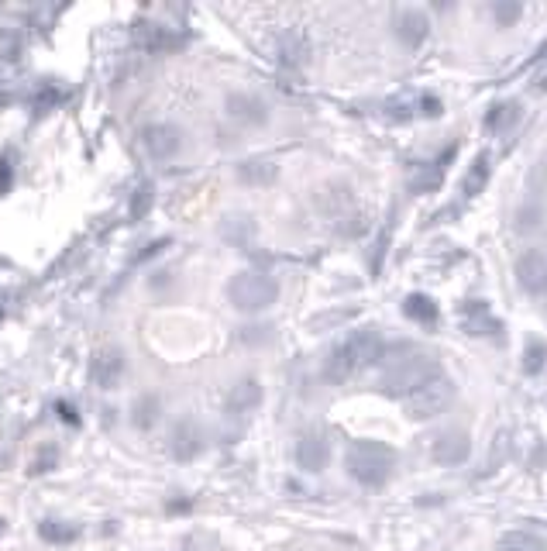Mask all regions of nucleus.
I'll return each instance as SVG.
<instances>
[{
  "label": "nucleus",
  "instance_id": "obj_1",
  "mask_svg": "<svg viewBox=\"0 0 547 551\" xmlns=\"http://www.w3.org/2000/svg\"><path fill=\"white\" fill-rule=\"evenodd\" d=\"M434 376H441L437 369V359L424 348H413V345H396V348H386L382 355V376H379V390L386 397H396V400H406L427 386Z\"/></svg>",
  "mask_w": 547,
  "mask_h": 551
},
{
  "label": "nucleus",
  "instance_id": "obj_2",
  "mask_svg": "<svg viewBox=\"0 0 547 551\" xmlns=\"http://www.w3.org/2000/svg\"><path fill=\"white\" fill-rule=\"evenodd\" d=\"M382 355H386V341L379 331H358L331 352V359L324 362V379L327 383H348L355 372L379 366Z\"/></svg>",
  "mask_w": 547,
  "mask_h": 551
},
{
  "label": "nucleus",
  "instance_id": "obj_3",
  "mask_svg": "<svg viewBox=\"0 0 547 551\" xmlns=\"http://www.w3.org/2000/svg\"><path fill=\"white\" fill-rule=\"evenodd\" d=\"M396 465V452L382 441H355L345 455V469L348 476L355 479L358 486H369V490H379V486L389 483Z\"/></svg>",
  "mask_w": 547,
  "mask_h": 551
},
{
  "label": "nucleus",
  "instance_id": "obj_4",
  "mask_svg": "<svg viewBox=\"0 0 547 551\" xmlns=\"http://www.w3.org/2000/svg\"><path fill=\"white\" fill-rule=\"evenodd\" d=\"M228 297L245 314H259V310H269L279 300V283L269 273L245 269V273H238L228 283Z\"/></svg>",
  "mask_w": 547,
  "mask_h": 551
},
{
  "label": "nucleus",
  "instance_id": "obj_5",
  "mask_svg": "<svg viewBox=\"0 0 547 551\" xmlns=\"http://www.w3.org/2000/svg\"><path fill=\"white\" fill-rule=\"evenodd\" d=\"M451 403H455V383L441 372V376H434L427 386H420L413 397H406L403 407L410 421H431V417L444 414Z\"/></svg>",
  "mask_w": 547,
  "mask_h": 551
},
{
  "label": "nucleus",
  "instance_id": "obj_6",
  "mask_svg": "<svg viewBox=\"0 0 547 551\" xmlns=\"http://www.w3.org/2000/svg\"><path fill=\"white\" fill-rule=\"evenodd\" d=\"M517 286L530 297H547V252L530 248L517 259Z\"/></svg>",
  "mask_w": 547,
  "mask_h": 551
},
{
  "label": "nucleus",
  "instance_id": "obj_7",
  "mask_svg": "<svg viewBox=\"0 0 547 551\" xmlns=\"http://www.w3.org/2000/svg\"><path fill=\"white\" fill-rule=\"evenodd\" d=\"M327 462H331V441H327L324 431H307L296 441V465L303 472H324Z\"/></svg>",
  "mask_w": 547,
  "mask_h": 551
},
{
  "label": "nucleus",
  "instance_id": "obj_8",
  "mask_svg": "<svg viewBox=\"0 0 547 551\" xmlns=\"http://www.w3.org/2000/svg\"><path fill=\"white\" fill-rule=\"evenodd\" d=\"M468 452H472V434L468 431H461V428H448V431H441L434 438V445H431V455H434V462L437 465H461L468 459Z\"/></svg>",
  "mask_w": 547,
  "mask_h": 551
},
{
  "label": "nucleus",
  "instance_id": "obj_9",
  "mask_svg": "<svg viewBox=\"0 0 547 551\" xmlns=\"http://www.w3.org/2000/svg\"><path fill=\"white\" fill-rule=\"evenodd\" d=\"M228 111H231V118L238 124H245V128H262V124H269V104H265L259 93H234L228 100Z\"/></svg>",
  "mask_w": 547,
  "mask_h": 551
},
{
  "label": "nucleus",
  "instance_id": "obj_10",
  "mask_svg": "<svg viewBox=\"0 0 547 551\" xmlns=\"http://www.w3.org/2000/svg\"><path fill=\"white\" fill-rule=\"evenodd\" d=\"M427 35H431V18L424 11H417V7H410V11H403L396 18V38L406 49H420L427 42Z\"/></svg>",
  "mask_w": 547,
  "mask_h": 551
},
{
  "label": "nucleus",
  "instance_id": "obj_11",
  "mask_svg": "<svg viewBox=\"0 0 547 551\" xmlns=\"http://www.w3.org/2000/svg\"><path fill=\"white\" fill-rule=\"evenodd\" d=\"M228 407L234 410V414H252V410H259L262 407V383L259 379H252V376L238 379L228 393Z\"/></svg>",
  "mask_w": 547,
  "mask_h": 551
},
{
  "label": "nucleus",
  "instance_id": "obj_12",
  "mask_svg": "<svg viewBox=\"0 0 547 551\" xmlns=\"http://www.w3.org/2000/svg\"><path fill=\"white\" fill-rule=\"evenodd\" d=\"M145 145L152 155H159V159H169V155L179 152V131L173 124H152V128L145 131Z\"/></svg>",
  "mask_w": 547,
  "mask_h": 551
},
{
  "label": "nucleus",
  "instance_id": "obj_13",
  "mask_svg": "<svg viewBox=\"0 0 547 551\" xmlns=\"http://www.w3.org/2000/svg\"><path fill=\"white\" fill-rule=\"evenodd\" d=\"M310 56V42H307V35L303 31H286L283 38H279V62L289 69H296V66H303Z\"/></svg>",
  "mask_w": 547,
  "mask_h": 551
},
{
  "label": "nucleus",
  "instance_id": "obj_14",
  "mask_svg": "<svg viewBox=\"0 0 547 551\" xmlns=\"http://www.w3.org/2000/svg\"><path fill=\"white\" fill-rule=\"evenodd\" d=\"M403 314L410 317V321L431 328V324H437V317H441V307H437L434 297H427V293H410V297L403 300Z\"/></svg>",
  "mask_w": 547,
  "mask_h": 551
},
{
  "label": "nucleus",
  "instance_id": "obj_15",
  "mask_svg": "<svg viewBox=\"0 0 547 551\" xmlns=\"http://www.w3.org/2000/svg\"><path fill=\"white\" fill-rule=\"evenodd\" d=\"M489 176H492V159H489V152L475 155L472 169H468V176H465V197H479V193L489 186Z\"/></svg>",
  "mask_w": 547,
  "mask_h": 551
},
{
  "label": "nucleus",
  "instance_id": "obj_16",
  "mask_svg": "<svg viewBox=\"0 0 547 551\" xmlns=\"http://www.w3.org/2000/svg\"><path fill=\"white\" fill-rule=\"evenodd\" d=\"M517 118H520V104H517V100H503V104H496L489 111L486 128L489 131H510L513 124H517Z\"/></svg>",
  "mask_w": 547,
  "mask_h": 551
},
{
  "label": "nucleus",
  "instance_id": "obj_17",
  "mask_svg": "<svg viewBox=\"0 0 547 551\" xmlns=\"http://www.w3.org/2000/svg\"><path fill=\"white\" fill-rule=\"evenodd\" d=\"M468 314H472V321L465 324L468 335H496V331H503V324H499L496 317L489 314L486 304H475L472 310L465 307V317H468Z\"/></svg>",
  "mask_w": 547,
  "mask_h": 551
},
{
  "label": "nucleus",
  "instance_id": "obj_18",
  "mask_svg": "<svg viewBox=\"0 0 547 551\" xmlns=\"http://www.w3.org/2000/svg\"><path fill=\"white\" fill-rule=\"evenodd\" d=\"M173 452L179 459H193L200 452V431L193 424H179L176 434H173Z\"/></svg>",
  "mask_w": 547,
  "mask_h": 551
},
{
  "label": "nucleus",
  "instance_id": "obj_19",
  "mask_svg": "<svg viewBox=\"0 0 547 551\" xmlns=\"http://www.w3.org/2000/svg\"><path fill=\"white\" fill-rule=\"evenodd\" d=\"M499 551H547V545L530 531H510L499 538Z\"/></svg>",
  "mask_w": 547,
  "mask_h": 551
},
{
  "label": "nucleus",
  "instance_id": "obj_20",
  "mask_svg": "<svg viewBox=\"0 0 547 551\" xmlns=\"http://www.w3.org/2000/svg\"><path fill=\"white\" fill-rule=\"evenodd\" d=\"M544 366H547V345L541 338L527 341V348H523V372H527V376H537Z\"/></svg>",
  "mask_w": 547,
  "mask_h": 551
},
{
  "label": "nucleus",
  "instance_id": "obj_21",
  "mask_svg": "<svg viewBox=\"0 0 547 551\" xmlns=\"http://www.w3.org/2000/svg\"><path fill=\"white\" fill-rule=\"evenodd\" d=\"M520 14H523L520 0H499V4H492V18H496L499 28H513L520 21Z\"/></svg>",
  "mask_w": 547,
  "mask_h": 551
},
{
  "label": "nucleus",
  "instance_id": "obj_22",
  "mask_svg": "<svg viewBox=\"0 0 547 551\" xmlns=\"http://www.w3.org/2000/svg\"><path fill=\"white\" fill-rule=\"evenodd\" d=\"M544 90H547V76H544Z\"/></svg>",
  "mask_w": 547,
  "mask_h": 551
}]
</instances>
